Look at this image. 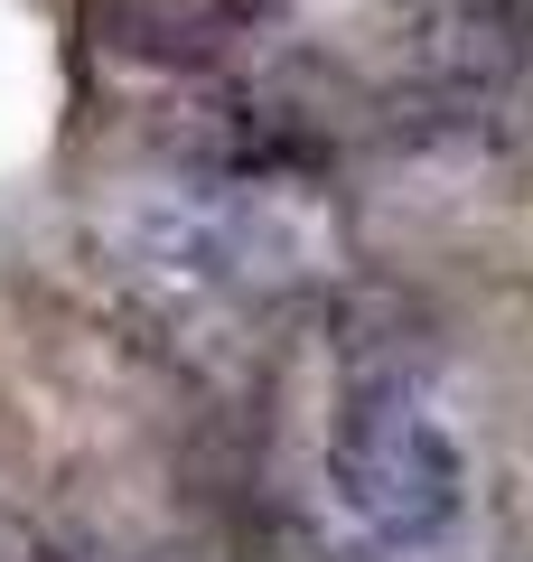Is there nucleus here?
I'll return each instance as SVG.
<instances>
[{"label": "nucleus", "mask_w": 533, "mask_h": 562, "mask_svg": "<svg viewBox=\"0 0 533 562\" xmlns=\"http://www.w3.org/2000/svg\"><path fill=\"white\" fill-rule=\"evenodd\" d=\"M328 479L347 497V516L375 543L412 553L440 543L468 497V460L440 431V413L421 403V375H347L328 422Z\"/></svg>", "instance_id": "f257e3e1"}, {"label": "nucleus", "mask_w": 533, "mask_h": 562, "mask_svg": "<svg viewBox=\"0 0 533 562\" xmlns=\"http://www.w3.org/2000/svg\"><path fill=\"white\" fill-rule=\"evenodd\" d=\"M281 0H103V47L150 66H216L235 38H253Z\"/></svg>", "instance_id": "f03ea898"}]
</instances>
